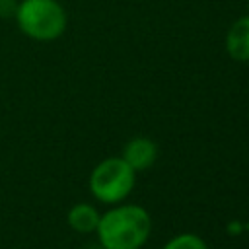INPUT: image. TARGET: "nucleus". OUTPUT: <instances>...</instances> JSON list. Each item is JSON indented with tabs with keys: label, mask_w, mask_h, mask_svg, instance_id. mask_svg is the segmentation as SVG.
<instances>
[{
	"label": "nucleus",
	"mask_w": 249,
	"mask_h": 249,
	"mask_svg": "<svg viewBox=\"0 0 249 249\" xmlns=\"http://www.w3.org/2000/svg\"><path fill=\"white\" fill-rule=\"evenodd\" d=\"M150 214L136 204H123L99 216L95 233L103 249H140L150 235Z\"/></svg>",
	"instance_id": "1"
},
{
	"label": "nucleus",
	"mask_w": 249,
	"mask_h": 249,
	"mask_svg": "<svg viewBox=\"0 0 249 249\" xmlns=\"http://www.w3.org/2000/svg\"><path fill=\"white\" fill-rule=\"evenodd\" d=\"M14 18L19 31L39 43L58 39L68 25L66 10L58 0H21Z\"/></svg>",
	"instance_id": "2"
},
{
	"label": "nucleus",
	"mask_w": 249,
	"mask_h": 249,
	"mask_svg": "<svg viewBox=\"0 0 249 249\" xmlns=\"http://www.w3.org/2000/svg\"><path fill=\"white\" fill-rule=\"evenodd\" d=\"M136 181V171L123 158H107L89 175V191L99 202L115 204L124 200Z\"/></svg>",
	"instance_id": "3"
},
{
	"label": "nucleus",
	"mask_w": 249,
	"mask_h": 249,
	"mask_svg": "<svg viewBox=\"0 0 249 249\" xmlns=\"http://www.w3.org/2000/svg\"><path fill=\"white\" fill-rule=\"evenodd\" d=\"M226 53L237 62H249V14L230 25L226 33Z\"/></svg>",
	"instance_id": "4"
},
{
	"label": "nucleus",
	"mask_w": 249,
	"mask_h": 249,
	"mask_svg": "<svg viewBox=\"0 0 249 249\" xmlns=\"http://www.w3.org/2000/svg\"><path fill=\"white\" fill-rule=\"evenodd\" d=\"M158 158V148L150 138L138 136L126 142L123 150V160L134 169V171H144L148 169Z\"/></svg>",
	"instance_id": "5"
},
{
	"label": "nucleus",
	"mask_w": 249,
	"mask_h": 249,
	"mask_svg": "<svg viewBox=\"0 0 249 249\" xmlns=\"http://www.w3.org/2000/svg\"><path fill=\"white\" fill-rule=\"evenodd\" d=\"M99 216L101 214L97 212L95 206H91L88 202H78V204H74L68 210L66 220H68V226L74 231H78V233H91L97 228Z\"/></svg>",
	"instance_id": "6"
},
{
	"label": "nucleus",
	"mask_w": 249,
	"mask_h": 249,
	"mask_svg": "<svg viewBox=\"0 0 249 249\" xmlns=\"http://www.w3.org/2000/svg\"><path fill=\"white\" fill-rule=\"evenodd\" d=\"M163 249H208L206 243L202 241V237H198L196 233H179L173 239H169Z\"/></svg>",
	"instance_id": "7"
},
{
	"label": "nucleus",
	"mask_w": 249,
	"mask_h": 249,
	"mask_svg": "<svg viewBox=\"0 0 249 249\" xmlns=\"http://www.w3.org/2000/svg\"><path fill=\"white\" fill-rule=\"evenodd\" d=\"M18 0H0V18H14L18 12Z\"/></svg>",
	"instance_id": "8"
}]
</instances>
